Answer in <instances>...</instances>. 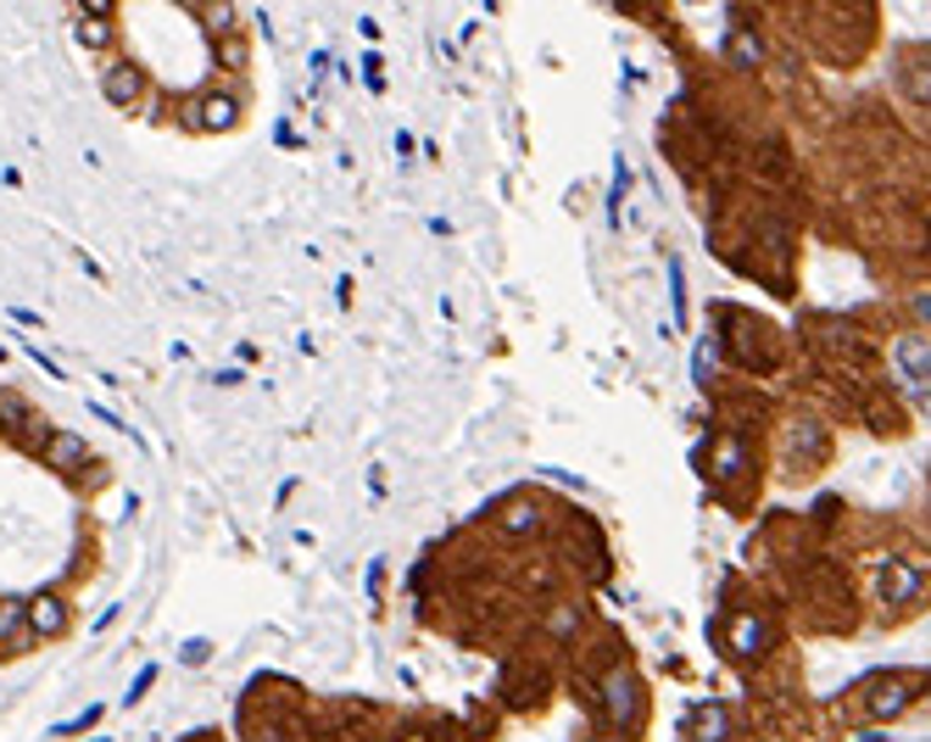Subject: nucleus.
I'll return each instance as SVG.
<instances>
[{
    "instance_id": "f257e3e1",
    "label": "nucleus",
    "mask_w": 931,
    "mask_h": 742,
    "mask_svg": "<svg viewBox=\"0 0 931 742\" xmlns=\"http://www.w3.org/2000/svg\"><path fill=\"white\" fill-rule=\"evenodd\" d=\"M876 592H881V603L903 609V603H914V598H920V575H914L909 564H887V569H881V581H876Z\"/></svg>"
},
{
    "instance_id": "6e6552de",
    "label": "nucleus",
    "mask_w": 931,
    "mask_h": 742,
    "mask_svg": "<svg viewBox=\"0 0 931 742\" xmlns=\"http://www.w3.org/2000/svg\"><path fill=\"white\" fill-rule=\"evenodd\" d=\"M0 414H7L12 425H23V419H29V414H23V402H18V396H0Z\"/></svg>"
},
{
    "instance_id": "20e7f679",
    "label": "nucleus",
    "mask_w": 931,
    "mask_h": 742,
    "mask_svg": "<svg viewBox=\"0 0 931 742\" xmlns=\"http://www.w3.org/2000/svg\"><path fill=\"white\" fill-rule=\"evenodd\" d=\"M909 698H914V681H892V687H881V692L870 687V709H876L881 720H887V714H898Z\"/></svg>"
},
{
    "instance_id": "f03ea898",
    "label": "nucleus",
    "mask_w": 931,
    "mask_h": 742,
    "mask_svg": "<svg viewBox=\"0 0 931 742\" xmlns=\"http://www.w3.org/2000/svg\"><path fill=\"white\" fill-rule=\"evenodd\" d=\"M190 118H196V129L223 134V129H234V123H240V101H234V96H207Z\"/></svg>"
},
{
    "instance_id": "7ed1b4c3",
    "label": "nucleus",
    "mask_w": 931,
    "mask_h": 742,
    "mask_svg": "<svg viewBox=\"0 0 931 742\" xmlns=\"http://www.w3.org/2000/svg\"><path fill=\"white\" fill-rule=\"evenodd\" d=\"M29 625H34V631H45V636L67 631V609H62V598H51V592H45V598H34V603H29Z\"/></svg>"
},
{
    "instance_id": "39448f33",
    "label": "nucleus",
    "mask_w": 931,
    "mask_h": 742,
    "mask_svg": "<svg viewBox=\"0 0 931 742\" xmlns=\"http://www.w3.org/2000/svg\"><path fill=\"white\" fill-rule=\"evenodd\" d=\"M107 90H112V101H134V90H140V67H118L112 78H107Z\"/></svg>"
},
{
    "instance_id": "423d86ee",
    "label": "nucleus",
    "mask_w": 931,
    "mask_h": 742,
    "mask_svg": "<svg viewBox=\"0 0 931 742\" xmlns=\"http://www.w3.org/2000/svg\"><path fill=\"white\" fill-rule=\"evenodd\" d=\"M29 625V603H0V636H12V631H23Z\"/></svg>"
},
{
    "instance_id": "0eeeda50",
    "label": "nucleus",
    "mask_w": 931,
    "mask_h": 742,
    "mask_svg": "<svg viewBox=\"0 0 931 742\" xmlns=\"http://www.w3.org/2000/svg\"><path fill=\"white\" fill-rule=\"evenodd\" d=\"M731 731V720H725V709H703V720H698V736L703 742H720Z\"/></svg>"
}]
</instances>
